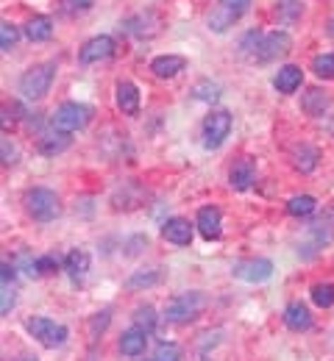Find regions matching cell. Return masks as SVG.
Wrapping results in <instances>:
<instances>
[{"label":"cell","instance_id":"25","mask_svg":"<svg viewBox=\"0 0 334 361\" xmlns=\"http://www.w3.org/2000/svg\"><path fill=\"white\" fill-rule=\"evenodd\" d=\"M23 34H25L28 42H45L53 37V20L50 17H34V20L25 23Z\"/></svg>","mask_w":334,"mask_h":361},{"label":"cell","instance_id":"32","mask_svg":"<svg viewBox=\"0 0 334 361\" xmlns=\"http://www.w3.org/2000/svg\"><path fill=\"white\" fill-rule=\"evenodd\" d=\"M17 39H20V31H17V25H11L8 20H3V23H0V47L8 53L11 47L17 45Z\"/></svg>","mask_w":334,"mask_h":361},{"label":"cell","instance_id":"9","mask_svg":"<svg viewBox=\"0 0 334 361\" xmlns=\"http://www.w3.org/2000/svg\"><path fill=\"white\" fill-rule=\"evenodd\" d=\"M290 37H287L285 31H270V34H265L262 37V42L256 47V53L251 56V61H256V64H270V61H276V59H282L290 53Z\"/></svg>","mask_w":334,"mask_h":361},{"label":"cell","instance_id":"10","mask_svg":"<svg viewBox=\"0 0 334 361\" xmlns=\"http://www.w3.org/2000/svg\"><path fill=\"white\" fill-rule=\"evenodd\" d=\"M234 275L239 281H248V283H262L273 275V262L270 259H245L234 264Z\"/></svg>","mask_w":334,"mask_h":361},{"label":"cell","instance_id":"1","mask_svg":"<svg viewBox=\"0 0 334 361\" xmlns=\"http://www.w3.org/2000/svg\"><path fill=\"white\" fill-rule=\"evenodd\" d=\"M25 212L37 220V223H53L61 214V200L53 189L37 186L25 192Z\"/></svg>","mask_w":334,"mask_h":361},{"label":"cell","instance_id":"38","mask_svg":"<svg viewBox=\"0 0 334 361\" xmlns=\"http://www.w3.org/2000/svg\"><path fill=\"white\" fill-rule=\"evenodd\" d=\"M11 309H14V292H11V286H3V292H0V314H11Z\"/></svg>","mask_w":334,"mask_h":361},{"label":"cell","instance_id":"39","mask_svg":"<svg viewBox=\"0 0 334 361\" xmlns=\"http://www.w3.org/2000/svg\"><path fill=\"white\" fill-rule=\"evenodd\" d=\"M17 111H20L17 106H8V103L3 106V131H8V128H11L14 123H17V117H20Z\"/></svg>","mask_w":334,"mask_h":361},{"label":"cell","instance_id":"5","mask_svg":"<svg viewBox=\"0 0 334 361\" xmlns=\"http://www.w3.org/2000/svg\"><path fill=\"white\" fill-rule=\"evenodd\" d=\"M334 242V206H326L323 214H318L309 226H306V259L315 256L318 250L329 247Z\"/></svg>","mask_w":334,"mask_h":361},{"label":"cell","instance_id":"33","mask_svg":"<svg viewBox=\"0 0 334 361\" xmlns=\"http://www.w3.org/2000/svg\"><path fill=\"white\" fill-rule=\"evenodd\" d=\"M150 361H181V348L176 342H162Z\"/></svg>","mask_w":334,"mask_h":361},{"label":"cell","instance_id":"28","mask_svg":"<svg viewBox=\"0 0 334 361\" xmlns=\"http://www.w3.org/2000/svg\"><path fill=\"white\" fill-rule=\"evenodd\" d=\"M315 209H318V200L312 195H295V197L287 200V212L292 217H309Z\"/></svg>","mask_w":334,"mask_h":361},{"label":"cell","instance_id":"31","mask_svg":"<svg viewBox=\"0 0 334 361\" xmlns=\"http://www.w3.org/2000/svg\"><path fill=\"white\" fill-rule=\"evenodd\" d=\"M134 325L143 328L145 334H153V328H156V312H153V306H140L134 312Z\"/></svg>","mask_w":334,"mask_h":361},{"label":"cell","instance_id":"43","mask_svg":"<svg viewBox=\"0 0 334 361\" xmlns=\"http://www.w3.org/2000/svg\"><path fill=\"white\" fill-rule=\"evenodd\" d=\"M20 361H37V359H20Z\"/></svg>","mask_w":334,"mask_h":361},{"label":"cell","instance_id":"23","mask_svg":"<svg viewBox=\"0 0 334 361\" xmlns=\"http://www.w3.org/2000/svg\"><path fill=\"white\" fill-rule=\"evenodd\" d=\"M64 270H67V275H70L73 281H81V278L90 272V253L81 250V247L70 250V253L64 256Z\"/></svg>","mask_w":334,"mask_h":361},{"label":"cell","instance_id":"20","mask_svg":"<svg viewBox=\"0 0 334 361\" xmlns=\"http://www.w3.org/2000/svg\"><path fill=\"white\" fill-rule=\"evenodd\" d=\"M145 345H148V334H145L143 328H129L123 336H120V353L123 356H129V359H137V356H143L145 353Z\"/></svg>","mask_w":334,"mask_h":361},{"label":"cell","instance_id":"37","mask_svg":"<svg viewBox=\"0 0 334 361\" xmlns=\"http://www.w3.org/2000/svg\"><path fill=\"white\" fill-rule=\"evenodd\" d=\"M59 3H61V11L64 14H81V11L93 8L95 0H59Z\"/></svg>","mask_w":334,"mask_h":361},{"label":"cell","instance_id":"16","mask_svg":"<svg viewBox=\"0 0 334 361\" xmlns=\"http://www.w3.org/2000/svg\"><path fill=\"white\" fill-rule=\"evenodd\" d=\"M181 70H187V59L176 56V53H165V56H156L150 61V73L156 78H176Z\"/></svg>","mask_w":334,"mask_h":361},{"label":"cell","instance_id":"34","mask_svg":"<svg viewBox=\"0 0 334 361\" xmlns=\"http://www.w3.org/2000/svg\"><path fill=\"white\" fill-rule=\"evenodd\" d=\"M59 267H64V262L56 253H48V256H40L37 259V272L40 275H50V272H56Z\"/></svg>","mask_w":334,"mask_h":361},{"label":"cell","instance_id":"42","mask_svg":"<svg viewBox=\"0 0 334 361\" xmlns=\"http://www.w3.org/2000/svg\"><path fill=\"white\" fill-rule=\"evenodd\" d=\"M329 31H332V34H334V20H332V25H329Z\"/></svg>","mask_w":334,"mask_h":361},{"label":"cell","instance_id":"21","mask_svg":"<svg viewBox=\"0 0 334 361\" xmlns=\"http://www.w3.org/2000/svg\"><path fill=\"white\" fill-rule=\"evenodd\" d=\"M285 325L290 331H309L312 328V314H309V309L301 303V300H295V303H290L285 309Z\"/></svg>","mask_w":334,"mask_h":361},{"label":"cell","instance_id":"29","mask_svg":"<svg viewBox=\"0 0 334 361\" xmlns=\"http://www.w3.org/2000/svg\"><path fill=\"white\" fill-rule=\"evenodd\" d=\"M312 73L323 81H332L334 78V53H321L312 59Z\"/></svg>","mask_w":334,"mask_h":361},{"label":"cell","instance_id":"8","mask_svg":"<svg viewBox=\"0 0 334 361\" xmlns=\"http://www.w3.org/2000/svg\"><path fill=\"white\" fill-rule=\"evenodd\" d=\"M232 126H234V120H232L229 111L206 114V120H203V147L206 150H217L226 142V136L232 134Z\"/></svg>","mask_w":334,"mask_h":361},{"label":"cell","instance_id":"11","mask_svg":"<svg viewBox=\"0 0 334 361\" xmlns=\"http://www.w3.org/2000/svg\"><path fill=\"white\" fill-rule=\"evenodd\" d=\"M195 226H198L201 236H203L206 242L220 239V233H223V214H220V209H217V206H203V209H198Z\"/></svg>","mask_w":334,"mask_h":361},{"label":"cell","instance_id":"40","mask_svg":"<svg viewBox=\"0 0 334 361\" xmlns=\"http://www.w3.org/2000/svg\"><path fill=\"white\" fill-rule=\"evenodd\" d=\"M0 147H3V164H6V167L14 164V161H17V147L11 145V139H3Z\"/></svg>","mask_w":334,"mask_h":361},{"label":"cell","instance_id":"3","mask_svg":"<svg viewBox=\"0 0 334 361\" xmlns=\"http://www.w3.org/2000/svg\"><path fill=\"white\" fill-rule=\"evenodd\" d=\"M203 306H206V298H203L201 292H181V295H176V298L167 303L165 317H167V322H173V325H187V322H192L195 317L203 312Z\"/></svg>","mask_w":334,"mask_h":361},{"label":"cell","instance_id":"36","mask_svg":"<svg viewBox=\"0 0 334 361\" xmlns=\"http://www.w3.org/2000/svg\"><path fill=\"white\" fill-rule=\"evenodd\" d=\"M192 92H195L198 100H217L220 97V87L217 84H209V81H201Z\"/></svg>","mask_w":334,"mask_h":361},{"label":"cell","instance_id":"4","mask_svg":"<svg viewBox=\"0 0 334 361\" xmlns=\"http://www.w3.org/2000/svg\"><path fill=\"white\" fill-rule=\"evenodd\" d=\"M90 117H93V109H90V106L70 100V103H61V106L53 111L50 123H53V128H56V131L76 134V131H81V128L90 123Z\"/></svg>","mask_w":334,"mask_h":361},{"label":"cell","instance_id":"2","mask_svg":"<svg viewBox=\"0 0 334 361\" xmlns=\"http://www.w3.org/2000/svg\"><path fill=\"white\" fill-rule=\"evenodd\" d=\"M53 78H56V67L53 64H37V67H31V70H25L20 75V94L25 100L37 103L50 92Z\"/></svg>","mask_w":334,"mask_h":361},{"label":"cell","instance_id":"7","mask_svg":"<svg viewBox=\"0 0 334 361\" xmlns=\"http://www.w3.org/2000/svg\"><path fill=\"white\" fill-rule=\"evenodd\" d=\"M251 3L254 0H217V8L206 17V23H209V28L215 31V34H223V31H229L234 23H237L239 17L251 8Z\"/></svg>","mask_w":334,"mask_h":361},{"label":"cell","instance_id":"12","mask_svg":"<svg viewBox=\"0 0 334 361\" xmlns=\"http://www.w3.org/2000/svg\"><path fill=\"white\" fill-rule=\"evenodd\" d=\"M112 56H114V39L106 37V34L93 37L87 45L81 47V53H78L81 64H97V61H106V59H112Z\"/></svg>","mask_w":334,"mask_h":361},{"label":"cell","instance_id":"22","mask_svg":"<svg viewBox=\"0 0 334 361\" xmlns=\"http://www.w3.org/2000/svg\"><path fill=\"white\" fill-rule=\"evenodd\" d=\"M301 81H304V70L295 67V64H285V67L276 73L273 87L282 92V94H292V92L301 87Z\"/></svg>","mask_w":334,"mask_h":361},{"label":"cell","instance_id":"27","mask_svg":"<svg viewBox=\"0 0 334 361\" xmlns=\"http://www.w3.org/2000/svg\"><path fill=\"white\" fill-rule=\"evenodd\" d=\"M162 270H137L129 281H126V289L129 292H143V289H150L156 283H162Z\"/></svg>","mask_w":334,"mask_h":361},{"label":"cell","instance_id":"14","mask_svg":"<svg viewBox=\"0 0 334 361\" xmlns=\"http://www.w3.org/2000/svg\"><path fill=\"white\" fill-rule=\"evenodd\" d=\"M290 161H292V167L298 170V173H312L315 167H318V161H321V150L318 147H312L309 142H301V145H295L292 150H290Z\"/></svg>","mask_w":334,"mask_h":361},{"label":"cell","instance_id":"19","mask_svg":"<svg viewBox=\"0 0 334 361\" xmlns=\"http://www.w3.org/2000/svg\"><path fill=\"white\" fill-rule=\"evenodd\" d=\"M162 236H165L170 245L184 247V245H190L192 242V226L184 220V217H170V220L162 226Z\"/></svg>","mask_w":334,"mask_h":361},{"label":"cell","instance_id":"17","mask_svg":"<svg viewBox=\"0 0 334 361\" xmlns=\"http://www.w3.org/2000/svg\"><path fill=\"white\" fill-rule=\"evenodd\" d=\"M254 178H256V161H254L251 156L237 159V161L232 164V170H229V183H232L237 192L248 189V186L254 183Z\"/></svg>","mask_w":334,"mask_h":361},{"label":"cell","instance_id":"13","mask_svg":"<svg viewBox=\"0 0 334 361\" xmlns=\"http://www.w3.org/2000/svg\"><path fill=\"white\" fill-rule=\"evenodd\" d=\"M329 106H332V94L321 87H312L301 94V109L309 117H323L329 111Z\"/></svg>","mask_w":334,"mask_h":361},{"label":"cell","instance_id":"18","mask_svg":"<svg viewBox=\"0 0 334 361\" xmlns=\"http://www.w3.org/2000/svg\"><path fill=\"white\" fill-rule=\"evenodd\" d=\"M159 25H162V20L153 11H143V14H134L126 23H120V31L134 34V37H150V34H156L153 28H159Z\"/></svg>","mask_w":334,"mask_h":361},{"label":"cell","instance_id":"15","mask_svg":"<svg viewBox=\"0 0 334 361\" xmlns=\"http://www.w3.org/2000/svg\"><path fill=\"white\" fill-rule=\"evenodd\" d=\"M114 103H117V109H120L123 114L137 117V114H140V90H137L131 81H120V84L114 87Z\"/></svg>","mask_w":334,"mask_h":361},{"label":"cell","instance_id":"41","mask_svg":"<svg viewBox=\"0 0 334 361\" xmlns=\"http://www.w3.org/2000/svg\"><path fill=\"white\" fill-rule=\"evenodd\" d=\"M17 267L11 264V262H3L0 264V278H3V286H11V281H14V275H17Z\"/></svg>","mask_w":334,"mask_h":361},{"label":"cell","instance_id":"35","mask_svg":"<svg viewBox=\"0 0 334 361\" xmlns=\"http://www.w3.org/2000/svg\"><path fill=\"white\" fill-rule=\"evenodd\" d=\"M262 37H265L262 31H248V34L242 37V42H239V50H242V53H245V56L251 59V56L256 53V47H259V42H262Z\"/></svg>","mask_w":334,"mask_h":361},{"label":"cell","instance_id":"6","mask_svg":"<svg viewBox=\"0 0 334 361\" xmlns=\"http://www.w3.org/2000/svg\"><path fill=\"white\" fill-rule=\"evenodd\" d=\"M25 331L42 345V348H61L64 342H67V328L64 325H59V322H53L48 317H31V319H25Z\"/></svg>","mask_w":334,"mask_h":361},{"label":"cell","instance_id":"26","mask_svg":"<svg viewBox=\"0 0 334 361\" xmlns=\"http://www.w3.org/2000/svg\"><path fill=\"white\" fill-rule=\"evenodd\" d=\"M273 14H276V20H279L282 25H292V23L301 20V14H304V3H301V0H276Z\"/></svg>","mask_w":334,"mask_h":361},{"label":"cell","instance_id":"30","mask_svg":"<svg viewBox=\"0 0 334 361\" xmlns=\"http://www.w3.org/2000/svg\"><path fill=\"white\" fill-rule=\"evenodd\" d=\"M312 303L321 309H332L334 306V283H315L312 286Z\"/></svg>","mask_w":334,"mask_h":361},{"label":"cell","instance_id":"24","mask_svg":"<svg viewBox=\"0 0 334 361\" xmlns=\"http://www.w3.org/2000/svg\"><path fill=\"white\" fill-rule=\"evenodd\" d=\"M70 134H64V131H50V134H42L40 136V153L42 156H56V153H64L67 147H70Z\"/></svg>","mask_w":334,"mask_h":361}]
</instances>
